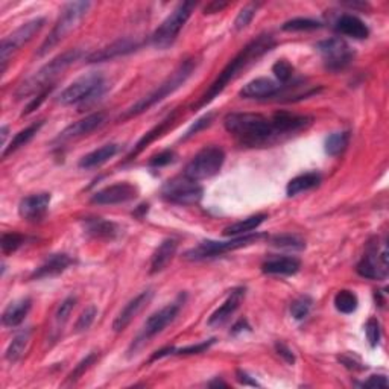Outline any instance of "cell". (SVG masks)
<instances>
[{"label": "cell", "instance_id": "cell-45", "mask_svg": "<svg viewBox=\"0 0 389 389\" xmlns=\"http://www.w3.org/2000/svg\"><path fill=\"white\" fill-rule=\"evenodd\" d=\"M365 333L371 347H377L380 342V322L376 318H370L365 324Z\"/></svg>", "mask_w": 389, "mask_h": 389}, {"label": "cell", "instance_id": "cell-47", "mask_svg": "<svg viewBox=\"0 0 389 389\" xmlns=\"http://www.w3.org/2000/svg\"><path fill=\"white\" fill-rule=\"evenodd\" d=\"M75 306H76V298L75 297H67L65 298L63 303L60 304V307H58V311H56V322H60V324H63V322H65L69 319L70 317V313L73 312V309H75Z\"/></svg>", "mask_w": 389, "mask_h": 389}, {"label": "cell", "instance_id": "cell-7", "mask_svg": "<svg viewBox=\"0 0 389 389\" xmlns=\"http://www.w3.org/2000/svg\"><path fill=\"white\" fill-rule=\"evenodd\" d=\"M263 238H265V234L257 233V234H244V236L231 238L230 240H225V242L205 240V242H201L200 245L190 248L182 257H185V259L189 262L207 260V259H213V257L222 255L229 251H234V249L255 244V242L262 240Z\"/></svg>", "mask_w": 389, "mask_h": 389}, {"label": "cell", "instance_id": "cell-37", "mask_svg": "<svg viewBox=\"0 0 389 389\" xmlns=\"http://www.w3.org/2000/svg\"><path fill=\"white\" fill-rule=\"evenodd\" d=\"M98 317V307L94 306V304H90V306H87L85 309L81 312L79 315V318L76 321V324H75V330L78 333H83V332H87L92 327V324L94 322V319H96Z\"/></svg>", "mask_w": 389, "mask_h": 389}, {"label": "cell", "instance_id": "cell-55", "mask_svg": "<svg viewBox=\"0 0 389 389\" xmlns=\"http://www.w3.org/2000/svg\"><path fill=\"white\" fill-rule=\"evenodd\" d=\"M209 386H227V383L225 381H222V380H219V379H216V380H213V381H210L209 383Z\"/></svg>", "mask_w": 389, "mask_h": 389}, {"label": "cell", "instance_id": "cell-12", "mask_svg": "<svg viewBox=\"0 0 389 389\" xmlns=\"http://www.w3.org/2000/svg\"><path fill=\"white\" fill-rule=\"evenodd\" d=\"M161 196L166 201L178 205H192L201 201L202 187L186 177L167 181L161 189Z\"/></svg>", "mask_w": 389, "mask_h": 389}, {"label": "cell", "instance_id": "cell-41", "mask_svg": "<svg viewBox=\"0 0 389 389\" xmlns=\"http://www.w3.org/2000/svg\"><path fill=\"white\" fill-rule=\"evenodd\" d=\"M257 8H259V3H249L244 6L238 14L236 20H234V29H236V31H242V29H245L249 23H251V20L254 19L257 12Z\"/></svg>", "mask_w": 389, "mask_h": 389}, {"label": "cell", "instance_id": "cell-8", "mask_svg": "<svg viewBox=\"0 0 389 389\" xmlns=\"http://www.w3.org/2000/svg\"><path fill=\"white\" fill-rule=\"evenodd\" d=\"M195 6L196 3L193 2L180 3L152 34V45L161 50L171 48L175 40L178 39L181 29L185 28L187 20L192 16Z\"/></svg>", "mask_w": 389, "mask_h": 389}, {"label": "cell", "instance_id": "cell-23", "mask_svg": "<svg viewBox=\"0 0 389 389\" xmlns=\"http://www.w3.org/2000/svg\"><path fill=\"white\" fill-rule=\"evenodd\" d=\"M245 297V289L244 288H239V289H234L229 298L225 299V303L219 307L218 311H215L211 313V317L209 318L207 324L210 327H215V326H221L224 322L229 319L231 315L239 309V306L242 303V299Z\"/></svg>", "mask_w": 389, "mask_h": 389}, {"label": "cell", "instance_id": "cell-18", "mask_svg": "<svg viewBox=\"0 0 389 389\" xmlns=\"http://www.w3.org/2000/svg\"><path fill=\"white\" fill-rule=\"evenodd\" d=\"M107 119V114L105 113H93L90 116H85L84 119H81L75 123H72L69 125L67 128H65L64 131H61L60 136L56 137V142H69L72 140V138H78V137H83V136H87V134H90L92 131H94L96 128L102 127L104 125Z\"/></svg>", "mask_w": 389, "mask_h": 389}, {"label": "cell", "instance_id": "cell-39", "mask_svg": "<svg viewBox=\"0 0 389 389\" xmlns=\"http://www.w3.org/2000/svg\"><path fill=\"white\" fill-rule=\"evenodd\" d=\"M271 244L286 249H303L306 246L303 239H299L298 236H292V234H278V236L271 239Z\"/></svg>", "mask_w": 389, "mask_h": 389}, {"label": "cell", "instance_id": "cell-15", "mask_svg": "<svg viewBox=\"0 0 389 389\" xmlns=\"http://www.w3.org/2000/svg\"><path fill=\"white\" fill-rule=\"evenodd\" d=\"M357 274L370 280H383L388 273V251L383 246L380 253L366 254L364 259L357 263Z\"/></svg>", "mask_w": 389, "mask_h": 389}, {"label": "cell", "instance_id": "cell-16", "mask_svg": "<svg viewBox=\"0 0 389 389\" xmlns=\"http://www.w3.org/2000/svg\"><path fill=\"white\" fill-rule=\"evenodd\" d=\"M152 297H154L152 289H146V291L138 293L136 298L131 299L129 303L120 311V313L116 317V319L113 322L114 332H117V333L123 332V330L131 324V321H133L137 317V315L140 313L145 309V307L149 304V301L152 299Z\"/></svg>", "mask_w": 389, "mask_h": 389}, {"label": "cell", "instance_id": "cell-53", "mask_svg": "<svg viewBox=\"0 0 389 389\" xmlns=\"http://www.w3.org/2000/svg\"><path fill=\"white\" fill-rule=\"evenodd\" d=\"M229 3L227 2H219V0H215V2H210L205 5L204 8V14H216V12H221L222 10H225Z\"/></svg>", "mask_w": 389, "mask_h": 389}, {"label": "cell", "instance_id": "cell-43", "mask_svg": "<svg viewBox=\"0 0 389 389\" xmlns=\"http://www.w3.org/2000/svg\"><path fill=\"white\" fill-rule=\"evenodd\" d=\"M98 356H99V355L96 353V351H92L90 355H87V356L83 359V361H81V362L75 366V368H73V371L69 374V381H70V383H72V381H73V383H75V381H76L81 376H83V374H84L87 370H89L94 362L98 361Z\"/></svg>", "mask_w": 389, "mask_h": 389}, {"label": "cell", "instance_id": "cell-44", "mask_svg": "<svg viewBox=\"0 0 389 389\" xmlns=\"http://www.w3.org/2000/svg\"><path fill=\"white\" fill-rule=\"evenodd\" d=\"M273 72L275 78L280 81L282 84H288L291 78H292V73H293V67L289 61L286 60H278L274 65H273Z\"/></svg>", "mask_w": 389, "mask_h": 389}, {"label": "cell", "instance_id": "cell-28", "mask_svg": "<svg viewBox=\"0 0 389 389\" xmlns=\"http://www.w3.org/2000/svg\"><path fill=\"white\" fill-rule=\"evenodd\" d=\"M336 31L356 40H364L370 35L368 26H366L361 19L356 16H350V14H345V16H342L336 21Z\"/></svg>", "mask_w": 389, "mask_h": 389}, {"label": "cell", "instance_id": "cell-1", "mask_svg": "<svg viewBox=\"0 0 389 389\" xmlns=\"http://www.w3.org/2000/svg\"><path fill=\"white\" fill-rule=\"evenodd\" d=\"M274 46H275V40L271 34H262L253 41H249L248 45L225 65L224 70L219 73V76L215 81H213V84L209 87V90L202 94L201 99L192 105V112H198V109H201L202 107L209 105L213 99L218 98L219 94L224 92L225 87L229 85L231 81H234L240 75V72L248 69L249 65L254 64L265 54H268Z\"/></svg>", "mask_w": 389, "mask_h": 389}, {"label": "cell", "instance_id": "cell-50", "mask_svg": "<svg viewBox=\"0 0 389 389\" xmlns=\"http://www.w3.org/2000/svg\"><path fill=\"white\" fill-rule=\"evenodd\" d=\"M52 89H54V85H50V87H48V89L41 90L39 94H36V96L26 105L25 112L21 113V116H28V114H31L32 112H35V109L41 105V102H45V99L49 96V93L52 92Z\"/></svg>", "mask_w": 389, "mask_h": 389}, {"label": "cell", "instance_id": "cell-13", "mask_svg": "<svg viewBox=\"0 0 389 389\" xmlns=\"http://www.w3.org/2000/svg\"><path fill=\"white\" fill-rule=\"evenodd\" d=\"M318 52L326 64V69L337 72L347 67L353 60V52L350 46L341 39H328L317 45Z\"/></svg>", "mask_w": 389, "mask_h": 389}, {"label": "cell", "instance_id": "cell-56", "mask_svg": "<svg viewBox=\"0 0 389 389\" xmlns=\"http://www.w3.org/2000/svg\"><path fill=\"white\" fill-rule=\"evenodd\" d=\"M6 136H8V127H2V145L5 146Z\"/></svg>", "mask_w": 389, "mask_h": 389}, {"label": "cell", "instance_id": "cell-20", "mask_svg": "<svg viewBox=\"0 0 389 389\" xmlns=\"http://www.w3.org/2000/svg\"><path fill=\"white\" fill-rule=\"evenodd\" d=\"M312 119L307 116H298L286 112H278L273 116L271 123H273L275 136H284L291 133H297V131L306 128L307 125H311Z\"/></svg>", "mask_w": 389, "mask_h": 389}, {"label": "cell", "instance_id": "cell-21", "mask_svg": "<svg viewBox=\"0 0 389 389\" xmlns=\"http://www.w3.org/2000/svg\"><path fill=\"white\" fill-rule=\"evenodd\" d=\"M70 265H73V259L69 254H52L48 257L41 266L34 271L31 278L32 280H41V278L56 277L63 274Z\"/></svg>", "mask_w": 389, "mask_h": 389}, {"label": "cell", "instance_id": "cell-42", "mask_svg": "<svg viewBox=\"0 0 389 389\" xmlns=\"http://www.w3.org/2000/svg\"><path fill=\"white\" fill-rule=\"evenodd\" d=\"M312 307V298L309 297H299L291 304V315L295 319H304L311 312Z\"/></svg>", "mask_w": 389, "mask_h": 389}, {"label": "cell", "instance_id": "cell-29", "mask_svg": "<svg viewBox=\"0 0 389 389\" xmlns=\"http://www.w3.org/2000/svg\"><path fill=\"white\" fill-rule=\"evenodd\" d=\"M174 120H175V113L171 114L169 117H166V119L161 120V122L157 125V127H154L151 131H148V133H146V134L140 138V140L137 142V145L134 146V149L128 154L127 160H128V161H129V160H134V158L138 156V154H140V152L146 148V146H149L154 140H157L158 137L163 136V134L166 133V129H167L169 127H171Z\"/></svg>", "mask_w": 389, "mask_h": 389}, {"label": "cell", "instance_id": "cell-27", "mask_svg": "<svg viewBox=\"0 0 389 389\" xmlns=\"http://www.w3.org/2000/svg\"><path fill=\"white\" fill-rule=\"evenodd\" d=\"M178 244L175 239H166L161 242V245L157 248L151 259V274H157L165 271L169 263L172 262L175 253H177Z\"/></svg>", "mask_w": 389, "mask_h": 389}, {"label": "cell", "instance_id": "cell-54", "mask_svg": "<svg viewBox=\"0 0 389 389\" xmlns=\"http://www.w3.org/2000/svg\"><path fill=\"white\" fill-rule=\"evenodd\" d=\"M238 380L240 381L242 385H248V386H260L259 383H257L255 380H253L251 377L248 376L246 372H244V371H238Z\"/></svg>", "mask_w": 389, "mask_h": 389}, {"label": "cell", "instance_id": "cell-9", "mask_svg": "<svg viewBox=\"0 0 389 389\" xmlns=\"http://www.w3.org/2000/svg\"><path fill=\"white\" fill-rule=\"evenodd\" d=\"M225 161V152L219 146H205L189 161L185 169V177L195 182L207 180L219 174Z\"/></svg>", "mask_w": 389, "mask_h": 389}, {"label": "cell", "instance_id": "cell-3", "mask_svg": "<svg viewBox=\"0 0 389 389\" xmlns=\"http://www.w3.org/2000/svg\"><path fill=\"white\" fill-rule=\"evenodd\" d=\"M196 69V60L193 58H189V60L182 61L177 69H175L171 75H169L163 83H161L156 90L151 92L149 94H146L140 101H137L134 105H131L127 112H125L120 119H131V117H136L138 114L145 113L146 109H149L151 107H154L158 102L163 101L165 98H167L169 94H172L174 92H177L180 87H182L186 84V81L192 76V73Z\"/></svg>", "mask_w": 389, "mask_h": 389}, {"label": "cell", "instance_id": "cell-34", "mask_svg": "<svg viewBox=\"0 0 389 389\" xmlns=\"http://www.w3.org/2000/svg\"><path fill=\"white\" fill-rule=\"evenodd\" d=\"M31 333H32V330H25V332H20L19 335L14 336V339L8 345V348H6V353H5L6 361L11 364H16L19 359L25 355L28 344L29 341H31Z\"/></svg>", "mask_w": 389, "mask_h": 389}, {"label": "cell", "instance_id": "cell-5", "mask_svg": "<svg viewBox=\"0 0 389 389\" xmlns=\"http://www.w3.org/2000/svg\"><path fill=\"white\" fill-rule=\"evenodd\" d=\"M90 6H92L90 2H70L65 5L61 10V14L56 20L52 32L48 35V39L45 41H43V45L40 46L36 55L39 56L46 55L55 46L60 45L65 36H67L73 29L83 21V19L87 16V12H89Z\"/></svg>", "mask_w": 389, "mask_h": 389}, {"label": "cell", "instance_id": "cell-36", "mask_svg": "<svg viewBox=\"0 0 389 389\" xmlns=\"http://www.w3.org/2000/svg\"><path fill=\"white\" fill-rule=\"evenodd\" d=\"M350 142V134L348 133H333L326 138V152L328 156L337 157L347 149Z\"/></svg>", "mask_w": 389, "mask_h": 389}, {"label": "cell", "instance_id": "cell-11", "mask_svg": "<svg viewBox=\"0 0 389 389\" xmlns=\"http://www.w3.org/2000/svg\"><path fill=\"white\" fill-rule=\"evenodd\" d=\"M45 23H46V20L43 17L34 19L31 21H26V23L21 25L20 28H17L16 31L10 34L8 36H5V39L2 40V45H0V60H2L0 63H2V73L6 69L8 58L14 52H17L21 46H25L26 43L31 41L34 36L41 31Z\"/></svg>", "mask_w": 389, "mask_h": 389}, {"label": "cell", "instance_id": "cell-35", "mask_svg": "<svg viewBox=\"0 0 389 389\" xmlns=\"http://www.w3.org/2000/svg\"><path fill=\"white\" fill-rule=\"evenodd\" d=\"M357 306H359V299H357V295H356L355 292H351V291H339V292L336 293L335 307L341 313H345V315L353 313V312H356Z\"/></svg>", "mask_w": 389, "mask_h": 389}, {"label": "cell", "instance_id": "cell-19", "mask_svg": "<svg viewBox=\"0 0 389 389\" xmlns=\"http://www.w3.org/2000/svg\"><path fill=\"white\" fill-rule=\"evenodd\" d=\"M280 87L282 84H277L269 78H257L242 87L239 96L244 99H273Z\"/></svg>", "mask_w": 389, "mask_h": 389}, {"label": "cell", "instance_id": "cell-38", "mask_svg": "<svg viewBox=\"0 0 389 389\" xmlns=\"http://www.w3.org/2000/svg\"><path fill=\"white\" fill-rule=\"evenodd\" d=\"M321 23L312 19H292L282 26L283 31H313V29H319Z\"/></svg>", "mask_w": 389, "mask_h": 389}, {"label": "cell", "instance_id": "cell-2", "mask_svg": "<svg viewBox=\"0 0 389 389\" xmlns=\"http://www.w3.org/2000/svg\"><path fill=\"white\" fill-rule=\"evenodd\" d=\"M224 127L230 134L248 146L269 143L275 138L273 123L268 117L257 113H230L225 116Z\"/></svg>", "mask_w": 389, "mask_h": 389}, {"label": "cell", "instance_id": "cell-33", "mask_svg": "<svg viewBox=\"0 0 389 389\" xmlns=\"http://www.w3.org/2000/svg\"><path fill=\"white\" fill-rule=\"evenodd\" d=\"M321 182V175L317 172H309L298 175V177L292 178L286 187V193L288 196H295L301 192H307V190L315 189Z\"/></svg>", "mask_w": 389, "mask_h": 389}, {"label": "cell", "instance_id": "cell-10", "mask_svg": "<svg viewBox=\"0 0 389 389\" xmlns=\"http://www.w3.org/2000/svg\"><path fill=\"white\" fill-rule=\"evenodd\" d=\"M181 304H182V301H181V297H180L177 301H174V303L165 306L163 309H160L158 312L151 315V317L146 319L142 332L138 333V336L134 339L133 345H131L129 353L133 350L136 351L137 348H140L143 344H146L149 339H152L154 336H157L158 333L163 332V330L169 324H171V322L175 318H177V315L180 313V309H181Z\"/></svg>", "mask_w": 389, "mask_h": 389}, {"label": "cell", "instance_id": "cell-31", "mask_svg": "<svg viewBox=\"0 0 389 389\" xmlns=\"http://www.w3.org/2000/svg\"><path fill=\"white\" fill-rule=\"evenodd\" d=\"M43 125H45V120H40V122H35V123H32V125H29V127H26L25 129H21L20 133L16 134V137L12 138L11 143L3 149L2 158H6V157L10 156V154L16 152V151L20 149V148H23L25 145H28L29 142H31L32 138L35 137V134L39 133V131L41 129Z\"/></svg>", "mask_w": 389, "mask_h": 389}, {"label": "cell", "instance_id": "cell-14", "mask_svg": "<svg viewBox=\"0 0 389 389\" xmlns=\"http://www.w3.org/2000/svg\"><path fill=\"white\" fill-rule=\"evenodd\" d=\"M138 195L136 186L129 182H117V185L108 186L92 196V202L98 205H114L134 200Z\"/></svg>", "mask_w": 389, "mask_h": 389}, {"label": "cell", "instance_id": "cell-46", "mask_svg": "<svg viewBox=\"0 0 389 389\" xmlns=\"http://www.w3.org/2000/svg\"><path fill=\"white\" fill-rule=\"evenodd\" d=\"M216 342V339H209V341H204V342H200V344H196V345H189V347H185V348H180L177 350L175 348L174 351V355H178V356H190V355H201L204 353V351H207L213 344Z\"/></svg>", "mask_w": 389, "mask_h": 389}, {"label": "cell", "instance_id": "cell-25", "mask_svg": "<svg viewBox=\"0 0 389 389\" xmlns=\"http://www.w3.org/2000/svg\"><path fill=\"white\" fill-rule=\"evenodd\" d=\"M84 230L94 239L113 240L120 234V229L114 222L105 221L101 218H89L84 222Z\"/></svg>", "mask_w": 389, "mask_h": 389}, {"label": "cell", "instance_id": "cell-49", "mask_svg": "<svg viewBox=\"0 0 389 389\" xmlns=\"http://www.w3.org/2000/svg\"><path fill=\"white\" fill-rule=\"evenodd\" d=\"M174 160H175V152L171 151V149H167V151L157 154V156H154L149 160V166L151 167H163V166L171 165Z\"/></svg>", "mask_w": 389, "mask_h": 389}, {"label": "cell", "instance_id": "cell-17", "mask_svg": "<svg viewBox=\"0 0 389 389\" xmlns=\"http://www.w3.org/2000/svg\"><path fill=\"white\" fill-rule=\"evenodd\" d=\"M50 200H52L50 193H35L23 198L19 204L20 218L26 219L29 222L41 221L49 210Z\"/></svg>", "mask_w": 389, "mask_h": 389}, {"label": "cell", "instance_id": "cell-30", "mask_svg": "<svg viewBox=\"0 0 389 389\" xmlns=\"http://www.w3.org/2000/svg\"><path fill=\"white\" fill-rule=\"evenodd\" d=\"M119 152V146L116 143H108L101 146L99 149H94L93 152L87 154L79 161V167L81 169H93V167H98L101 165H104L105 161H108L109 158H113L116 154Z\"/></svg>", "mask_w": 389, "mask_h": 389}, {"label": "cell", "instance_id": "cell-22", "mask_svg": "<svg viewBox=\"0 0 389 389\" xmlns=\"http://www.w3.org/2000/svg\"><path fill=\"white\" fill-rule=\"evenodd\" d=\"M137 48H138V41L133 39H120V40L112 43L109 46L101 49L99 52L92 54L89 58H87V61L89 63L108 61V60H113V58L134 52Z\"/></svg>", "mask_w": 389, "mask_h": 389}, {"label": "cell", "instance_id": "cell-40", "mask_svg": "<svg viewBox=\"0 0 389 389\" xmlns=\"http://www.w3.org/2000/svg\"><path fill=\"white\" fill-rule=\"evenodd\" d=\"M25 236L20 233H5L2 236V242H0V246H2L3 254H11L14 251L25 244Z\"/></svg>", "mask_w": 389, "mask_h": 389}, {"label": "cell", "instance_id": "cell-4", "mask_svg": "<svg viewBox=\"0 0 389 389\" xmlns=\"http://www.w3.org/2000/svg\"><path fill=\"white\" fill-rule=\"evenodd\" d=\"M79 55L81 52L78 49H72L67 50V52L55 56L52 61H49L46 65H43L39 72H35L32 76H29L25 83H21L19 85V89L16 92V98L23 99L29 96V94H34L35 92H41L48 89V87L54 84L55 78L60 75V73L70 67V65L78 60Z\"/></svg>", "mask_w": 389, "mask_h": 389}, {"label": "cell", "instance_id": "cell-48", "mask_svg": "<svg viewBox=\"0 0 389 389\" xmlns=\"http://www.w3.org/2000/svg\"><path fill=\"white\" fill-rule=\"evenodd\" d=\"M213 116H215V114H213V113H207L205 116L200 117V119H198V120L192 125V127H190V128L186 131V134L182 136V140H187V138L196 136V134L200 133V131H202L204 128L210 127L211 120H213Z\"/></svg>", "mask_w": 389, "mask_h": 389}, {"label": "cell", "instance_id": "cell-51", "mask_svg": "<svg viewBox=\"0 0 389 389\" xmlns=\"http://www.w3.org/2000/svg\"><path fill=\"white\" fill-rule=\"evenodd\" d=\"M275 350H277V355L278 356H282L286 362H288L289 365H293L295 364V356H293L292 353V350L289 347H286L284 344L282 342H277L275 344Z\"/></svg>", "mask_w": 389, "mask_h": 389}, {"label": "cell", "instance_id": "cell-32", "mask_svg": "<svg viewBox=\"0 0 389 389\" xmlns=\"http://www.w3.org/2000/svg\"><path fill=\"white\" fill-rule=\"evenodd\" d=\"M268 219L266 215H254V216H249L244 221H239L236 224H231L230 227H227V229L222 231L224 236L227 238H238V236H244V234L251 233L253 230L259 229V227L265 222Z\"/></svg>", "mask_w": 389, "mask_h": 389}, {"label": "cell", "instance_id": "cell-26", "mask_svg": "<svg viewBox=\"0 0 389 389\" xmlns=\"http://www.w3.org/2000/svg\"><path fill=\"white\" fill-rule=\"evenodd\" d=\"M301 263L295 257H275L262 265V271L268 275H293L299 271Z\"/></svg>", "mask_w": 389, "mask_h": 389}, {"label": "cell", "instance_id": "cell-52", "mask_svg": "<svg viewBox=\"0 0 389 389\" xmlns=\"http://www.w3.org/2000/svg\"><path fill=\"white\" fill-rule=\"evenodd\" d=\"M364 388H388L389 381L385 376H371L368 380L362 383Z\"/></svg>", "mask_w": 389, "mask_h": 389}, {"label": "cell", "instance_id": "cell-24", "mask_svg": "<svg viewBox=\"0 0 389 389\" xmlns=\"http://www.w3.org/2000/svg\"><path fill=\"white\" fill-rule=\"evenodd\" d=\"M32 307L31 298H20L17 301H12L2 313V322L5 327H17L23 322L28 317L29 311Z\"/></svg>", "mask_w": 389, "mask_h": 389}, {"label": "cell", "instance_id": "cell-6", "mask_svg": "<svg viewBox=\"0 0 389 389\" xmlns=\"http://www.w3.org/2000/svg\"><path fill=\"white\" fill-rule=\"evenodd\" d=\"M105 92L104 76L99 72H90L87 75H83L76 81L64 89L60 96H58V104L61 105H73L83 104L85 101L94 98H101Z\"/></svg>", "mask_w": 389, "mask_h": 389}]
</instances>
